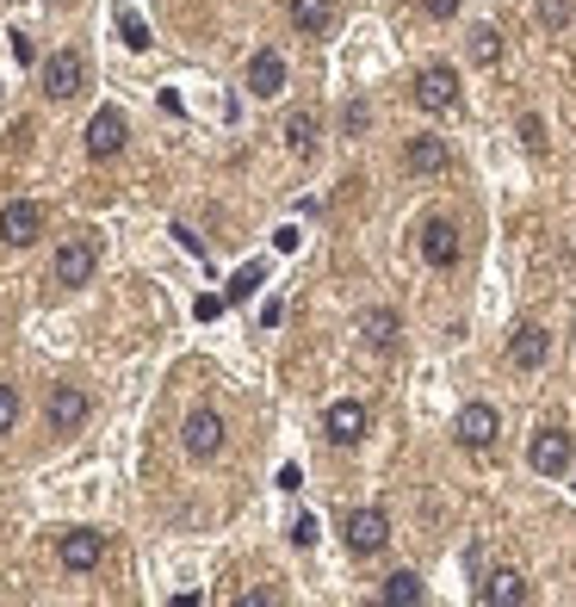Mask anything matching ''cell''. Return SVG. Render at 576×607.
Listing matches in <instances>:
<instances>
[{
    "mask_svg": "<svg viewBox=\"0 0 576 607\" xmlns=\"http://www.w3.org/2000/svg\"><path fill=\"white\" fill-rule=\"evenodd\" d=\"M422 7H428V13H434V20H453V13H459L465 0H422Z\"/></svg>",
    "mask_w": 576,
    "mask_h": 607,
    "instance_id": "4dcf8cb0",
    "label": "cell"
},
{
    "mask_svg": "<svg viewBox=\"0 0 576 607\" xmlns=\"http://www.w3.org/2000/svg\"><path fill=\"white\" fill-rule=\"evenodd\" d=\"M13 421H20V391L0 384V435H13Z\"/></svg>",
    "mask_w": 576,
    "mask_h": 607,
    "instance_id": "484cf974",
    "label": "cell"
},
{
    "mask_svg": "<svg viewBox=\"0 0 576 607\" xmlns=\"http://www.w3.org/2000/svg\"><path fill=\"white\" fill-rule=\"evenodd\" d=\"M118 32H124V44H131V50H149V25L136 20V13H118Z\"/></svg>",
    "mask_w": 576,
    "mask_h": 607,
    "instance_id": "d4e9b609",
    "label": "cell"
},
{
    "mask_svg": "<svg viewBox=\"0 0 576 607\" xmlns=\"http://www.w3.org/2000/svg\"><path fill=\"white\" fill-rule=\"evenodd\" d=\"M273 602H279L273 588H249V595H242V602H236V607H273Z\"/></svg>",
    "mask_w": 576,
    "mask_h": 607,
    "instance_id": "1f68e13d",
    "label": "cell"
},
{
    "mask_svg": "<svg viewBox=\"0 0 576 607\" xmlns=\"http://www.w3.org/2000/svg\"><path fill=\"white\" fill-rule=\"evenodd\" d=\"M360 335H365V347H379V354H391L397 347V335H404V323H397V310H360Z\"/></svg>",
    "mask_w": 576,
    "mask_h": 607,
    "instance_id": "e0dca14e",
    "label": "cell"
},
{
    "mask_svg": "<svg viewBox=\"0 0 576 607\" xmlns=\"http://www.w3.org/2000/svg\"><path fill=\"white\" fill-rule=\"evenodd\" d=\"M545 354H552V335L539 323H520L515 335H508V366H515V372H539Z\"/></svg>",
    "mask_w": 576,
    "mask_h": 607,
    "instance_id": "7c38bea8",
    "label": "cell"
},
{
    "mask_svg": "<svg viewBox=\"0 0 576 607\" xmlns=\"http://www.w3.org/2000/svg\"><path fill=\"white\" fill-rule=\"evenodd\" d=\"M365 428H372V416H365V403H353V397L328 403V416H323V435L335 440V447H353V440H365Z\"/></svg>",
    "mask_w": 576,
    "mask_h": 607,
    "instance_id": "8fae6325",
    "label": "cell"
},
{
    "mask_svg": "<svg viewBox=\"0 0 576 607\" xmlns=\"http://www.w3.org/2000/svg\"><path fill=\"white\" fill-rule=\"evenodd\" d=\"M328 20H335V0H291V25H298L304 38H323Z\"/></svg>",
    "mask_w": 576,
    "mask_h": 607,
    "instance_id": "d6986e66",
    "label": "cell"
},
{
    "mask_svg": "<svg viewBox=\"0 0 576 607\" xmlns=\"http://www.w3.org/2000/svg\"><path fill=\"white\" fill-rule=\"evenodd\" d=\"M261 279H267V266H261V261H254V266H242V273L230 279V291H224V298H230V304H249L254 291H261Z\"/></svg>",
    "mask_w": 576,
    "mask_h": 607,
    "instance_id": "603a6c76",
    "label": "cell"
},
{
    "mask_svg": "<svg viewBox=\"0 0 576 607\" xmlns=\"http://www.w3.org/2000/svg\"><path fill=\"white\" fill-rule=\"evenodd\" d=\"M291 546H298V551L316 546V521H310V514H298V521H291Z\"/></svg>",
    "mask_w": 576,
    "mask_h": 607,
    "instance_id": "83f0119b",
    "label": "cell"
},
{
    "mask_svg": "<svg viewBox=\"0 0 576 607\" xmlns=\"http://www.w3.org/2000/svg\"><path fill=\"white\" fill-rule=\"evenodd\" d=\"M496 57H502V32H496V25H478V32H471V62L490 69Z\"/></svg>",
    "mask_w": 576,
    "mask_h": 607,
    "instance_id": "cb8c5ba5",
    "label": "cell"
},
{
    "mask_svg": "<svg viewBox=\"0 0 576 607\" xmlns=\"http://www.w3.org/2000/svg\"><path fill=\"white\" fill-rule=\"evenodd\" d=\"M341 124H347V136H360L365 124H372V106H365V99H353V106L341 112Z\"/></svg>",
    "mask_w": 576,
    "mask_h": 607,
    "instance_id": "4316f807",
    "label": "cell"
},
{
    "mask_svg": "<svg viewBox=\"0 0 576 607\" xmlns=\"http://www.w3.org/2000/svg\"><path fill=\"white\" fill-rule=\"evenodd\" d=\"M44 416H50V435H75L81 421L94 416V397H87L81 384H57L50 403H44Z\"/></svg>",
    "mask_w": 576,
    "mask_h": 607,
    "instance_id": "3957f363",
    "label": "cell"
},
{
    "mask_svg": "<svg viewBox=\"0 0 576 607\" xmlns=\"http://www.w3.org/2000/svg\"><path fill=\"white\" fill-rule=\"evenodd\" d=\"M478 602L483 607H520L527 602V576H520V570H490L478 583Z\"/></svg>",
    "mask_w": 576,
    "mask_h": 607,
    "instance_id": "2e32d148",
    "label": "cell"
},
{
    "mask_svg": "<svg viewBox=\"0 0 576 607\" xmlns=\"http://www.w3.org/2000/svg\"><path fill=\"white\" fill-rule=\"evenodd\" d=\"M57 558H62V570L87 576V570H99V558H106V533H94V527H69V533L57 539Z\"/></svg>",
    "mask_w": 576,
    "mask_h": 607,
    "instance_id": "277c9868",
    "label": "cell"
},
{
    "mask_svg": "<svg viewBox=\"0 0 576 607\" xmlns=\"http://www.w3.org/2000/svg\"><path fill=\"white\" fill-rule=\"evenodd\" d=\"M94 273H99V248H94V236H69V242L57 248V261H50V279L69 285V291H75V285H87Z\"/></svg>",
    "mask_w": 576,
    "mask_h": 607,
    "instance_id": "6da1fadb",
    "label": "cell"
},
{
    "mask_svg": "<svg viewBox=\"0 0 576 607\" xmlns=\"http://www.w3.org/2000/svg\"><path fill=\"white\" fill-rule=\"evenodd\" d=\"M465 242H459V224L453 217H428L422 224V261L428 266H459Z\"/></svg>",
    "mask_w": 576,
    "mask_h": 607,
    "instance_id": "9c48e42d",
    "label": "cell"
},
{
    "mask_svg": "<svg viewBox=\"0 0 576 607\" xmlns=\"http://www.w3.org/2000/svg\"><path fill=\"white\" fill-rule=\"evenodd\" d=\"M286 150L304 162V155H316V112H291L286 118Z\"/></svg>",
    "mask_w": 576,
    "mask_h": 607,
    "instance_id": "ffe728a7",
    "label": "cell"
},
{
    "mask_svg": "<svg viewBox=\"0 0 576 607\" xmlns=\"http://www.w3.org/2000/svg\"><path fill=\"white\" fill-rule=\"evenodd\" d=\"M446 162H453V155H446L441 136H409V150H404L409 174H446Z\"/></svg>",
    "mask_w": 576,
    "mask_h": 607,
    "instance_id": "ac0fdd59",
    "label": "cell"
},
{
    "mask_svg": "<svg viewBox=\"0 0 576 607\" xmlns=\"http://www.w3.org/2000/svg\"><path fill=\"white\" fill-rule=\"evenodd\" d=\"M416 106L422 112H453L459 106V75L446 62H428L422 75H416Z\"/></svg>",
    "mask_w": 576,
    "mask_h": 607,
    "instance_id": "5b68a950",
    "label": "cell"
},
{
    "mask_svg": "<svg viewBox=\"0 0 576 607\" xmlns=\"http://www.w3.org/2000/svg\"><path fill=\"white\" fill-rule=\"evenodd\" d=\"M422 595H428V588H422V576H416V570H397V576H384V602H391V607H416Z\"/></svg>",
    "mask_w": 576,
    "mask_h": 607,
    "instance_id": "44dd1931",
    "label": "cell"
},
{
    "mask_svg": "<svg viewBox=\"0 0 576 607\" xmlns=\"http://www.w3.org/2000/svg\"><path fill=\"white\" fill-rule=\"evenodd\" d=\"M533 20L545 25V32H564V25L576 20V0H539V7H533Z\"/></svg>",
    "mask_w": 576,
    "mask_h": 607,
    "instance_id": "7402d4cb",
    "label": "cell"
},
{
    "mask_svg": "<svg viewBox=\"0 0 576 607\" xmlns=\"http://www.w3.org/2000/svg\"><path fill=\"white\" fill-rule=\"evenodd\" d=\"M118 150H124V112L106 106V112L87 118V155H94V162H112Z\"/></svg>",
    "mask_w": 576,
    "mask_h": 607,
    "instance_id": "4fadbf2b",
    "label": "cell"
},
{
    "mask_svg": "<svg viewBox=\"0 0 576 607\" xmlns=\"http://www.w3.org/2000/svg\"><path fill=\"white\" fill-rule=\"evenodd\" d=\"M0 236H7L13 248H32L44 236V211L32 205V199H13V205L0 211Z\"/></svg>",
    "mask_w": 576,
    "mask_h": 607,
    "instance_id": "5bb4252c",
    "label": "cell"
},
{
    "mask_svg": "<svg viewBox=\"0 0 576 607\" xmlns=\"http://www.w3.org/2000/svg\"><path fill=\"white\" fill-rule=\"evenodd\" d=\"M279 87H286V57H279V50H254L249 57V94L273 99Z\"/></svg>",
    "mask_w": 576,
    "mask_h": 607,
    "instance_id": "9a60e30c",
    "label": "cell"
},
{
    "mask_svg": "<svg viewBox=\"0 0 576 607\" xmlns=\"http://www.w3.org/2000/svg\"><path fill=\"white\" fill-rule=\"evenodd\" d=\"M180 447H187L192 459H217L224 453V416H217V409H192L187 428H180Z\"/></svg>",
    "mask_w": 576,
    "mask_h": 607,
    "instance_id": "ba28073f",
    "label": "cell"
},
{
    "mask_svg": "<svg viewBox=\"0 0 576 607\" xmlns=\"http://www.w3.org/2000/svg\"><path fill=\"white\" fill-rule=\"evenodd\" d=\"M520 143H527V150H545V124H539L533 112L520 118Z\"/></svg>",
    "mask_w": 576,
    "mask_h": 607,
    "instance_id": "f1b7e54d",
    "label": "cell"
},
{
    "mask_svg": "<svg viewBox=\"0 0 576 607\" xmlns=\"http://www.w3.org/2000/svg\"><path fill=\"white\" fill-rule=\"evenodd\" d=\"M81 87H87V62H81V50H50V62H44V94L75 99Z\"/></svg>",
    "mask_w": 576,
    "mask_h": 607,
    "instance_id": "8992f818",
    "label": "cell"
},
{
    "mask_svg": "<svg viewBox=\"0 0 576 607\" xmlns=\"http://www.w3.org/2000/svg\"><path fill=\"white\" fill-rule=\"evenodd\" d=\"M571 435H564V428H539L533 435V447H527V465H533L539 477H564L571 472Z\"/></svg>",
    "mask_w": 576,
    "mask_h": 607,
    "instance_id": "52a82bcc",
    "label": "cell"
},
{
    "mask_svg": "<svg viewBox=\"0 0 576 607\" xmlns=\"http://www.w3.org/2000/svg\"><path fill=\"white\" fill-rule=\"evenodd\" d=\"M304 242V236H298V224H286V229H273V248H279V254H291V248Z\"/></svg>",
    "mask_w": 576,
    "mask_h": 607,
    "instance_id": "f546056e",
    "label": "cell"
},
{
    "mask_svg": "<svg viewBox=\"0 0 576 607\" xmlns=\"http://www.w3.org/2000/svg\"><path fill=\"white\" fill-rule=\"evenodd\" d=\"M391 546V514L384 509H353L347 514V551L353 558H379Z\"/></svg>",
    "mask_w": 576,
    "mask_h": 607,
    "instance_id": "7a4b0ae2",
    "label": "cell"
},
{
    "mask_svg": "<svg viewBox=\"0 0 576 607\" xmlns=\"http://www.w3.org/2000/svg\"><path fill=\"white\" fill-rule=\"evenodd\" d=\"M453 435H459L465 453H483V447L502 435V421H496V409H490V403H465L459 421H453Z\"/></svg>",
    "mask_w": 576,
    "mask_h": 607,
    "instance_id": "30bf717a",
    "label": "cell"
}]
</instances>
